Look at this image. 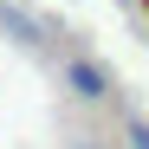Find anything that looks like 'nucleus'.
Returning <instances> with one entry per match:
<instances>
[{
  "instance_id": "1",
  "label": "nucleus",
  "mask_w": 149,
  "mask_h": 149,
  "mask_svg": "<svg viewBox=\"0 0 149 149\" xmlns=\"http://www.w3.org/2000/svg\"><path fill=\"white\" fill-rule=\"evenodd\" d=\"M65 91H71V97H84V104H104L117 84H110V71H104V65H91V58H71V65H65Z\"/></svg>"
},
{
  "instance_id": "2",
  "label": "nucleus",
  "mask_w": 149,
  "mask_h": 149,
  "mask_svg": "<svg viewBox=\"0 0 149 149\" xmlns=\"http://www.w3.org/2000/svg\"><path fill=\"white\" fill-rule=\"evenodd\" d=\"M0 33H7L19 52H39V45H45V26H39L26 7H13V0H0Z\"/></svg>"
},
{
  "instance_id": "3",
  "label": "nucleus",
  "mask_w": 149,
  "mask_h": 149,
  "mask_svg": "<svg viewBox=\"0 0 149 149\" xmlns=\"http://www.w3.org/2000/svg\"><path fill=\"white\" fill-rule=\"evenodd\" d=\"M123 136H130V149H149V117H130V123H123Z\"/></svg>"
}]
</instances>
